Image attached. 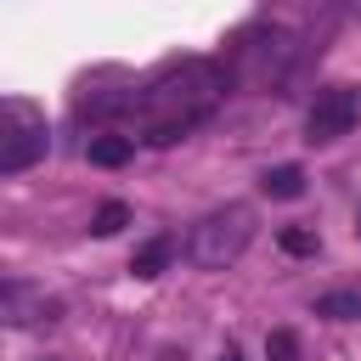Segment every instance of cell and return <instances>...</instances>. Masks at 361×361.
<instances>
[{
    "mask_svg": "<svg viewBox=\"0 0 361 361\" xmlns=\"http://www.w3.org/2000/svg\"><path fill=\"white\" fill-rule=\"evenodd\" d=\"M169 254H175V243H169V237H152V243H141V248L130 254V271H135V276H158V271L169 265Z\"/></svg>",
    "mask_w": 361,
    "mask_h": 361,
    "instance_id": "cell-8",
    "label": "cell"
},
{
    "mask_svg": "<svg viewBox=\"0 0 361 361\" xmlns=\"http://www.w3.org/2000/svg\"><path fill=\"white\" fill-rule=\"evenodd\" d=\"M45 147H51L45 113L34 102H23V96H6V107H0V169L6 175H23L28 164L45 158Z\"/></svg>",
    "mask_w": 361,
    "mask_h": 361,
    "instance_id": "cell-4",
    "label": "cell"
},
{
    "mask_svg": "<svg viewBox=\"0 0 361 361\" xmlns=\"http://www.w3.org/2000/svg\"><path fill=\"white\" fill-rule=\"evenodd\" d=\"M248 243H254V209H248V203H226V209H214V214H203V220L192 226L186 259H192L197 271H226V265L243 259Z\"/></svg>",
    "mask_w": 361,
    "mask_h": 361,
    "instance_id": "cell-3",
    "label": "cell"
},
{
    "mask_svg": "<svg viewBox=\"0 0 361 361\" xmlns=\"http://www.w3.org/2000/svg\"><path fill=\"white\" fill-rule=\"evenodd\" d=\"M220 361H243V355H237V350H226V355H220Z\"/></svg>",
    "mask_w": 361,
    "mask_h": 361,
    "instance_id": "cell-13",
    "label": "cell"
},
{
    "mask_svg": "<svg viewBox=\"0 0 361 361\" xmlns=\"http://www.w3.org/2000/svg\"><path fill=\"white\" fill-rule=\"evenodd\" d=\"M355 231H361V209H355Z\"/></svg>",
    "mask_w": 361,
    "mask_h": 361,
    "instance_id": "cell-14",
    "label": "cell"
},
{
    "mask_svg": "<svg viewBox=\"0 0 361 361\" xmlns=\"http://www.w3.org/2000/svg\"><path fill=\"white\" fill-rule=\"evenodd\" d=\"M259 186H265L271 197H288V203H293V197H305V169H299V164H276V169L259 175Z\"/></svg>",
    "mask_w": 361,
    "mask_h": 361,
    "instance_id": "cell-7",
    "label": "cell"
},
{
    "mask_svg": "<svg viewBox=\"0 0 361 361\" xmlns=\"http://www.w3.org/2000/svg\"><path fill=\"white\" fill-rule=\"evenodd\" d=\"M316 316H327V322H355V316H361V293H355V288H333V293L316 299Z\"/></svg>",
    "mask_w": 361,
    "mask_h": 361,
    "instance_id": "cell-9",
    "label": "cell"
},
{
    "mask_svg": "<svg viewBox=\"0 0 361 361\" xmlns=\"http://www.w3.org/2000/svg\"><path fill=\"white\" fill-rule=\"evenodd\" d=\"M220 96H226V68H220V62H203V56H180V62L158 68L141 90L90 96L85 113H130V118H141V135H147L152 147H169V141H180Z\"/></svg>",
    "mask_w": 361,
    "mask_h": 361,
    "instance_id": "cell-1",
    "label": "cell"
},
{
    "mask_svg": "<svg viewBox=\"0 0 361 361\" xmlns=\"http://www.w3.org/2000/svg\"><path fill=\"white\" fill-rule=\"evenodd\" d=\"M299 34L282 23H248L231 34L226 45V79H237L243 90H282L288 73L299 68Z\"/></svg>",
    "mask_w": 361,
    "mask_h": 361,
    "instance_id": "cell-2",
    "label": "cell"
},
{
    "mask_svg": "<svg viewBox=\"0 0 361 361\" xmlns=\"http://www.w3.org/2000/svg\"><path fill=\"white\" fill-rule=\"evenodd\" d=\"M276 243H282L288 254H316V248H322V243H316V231H305V226H282V231H276Z\"/></svg>",
    "mask_w": 361,
    "mask_h": 361,
    "instance_id": "cell-12",
    "label": "cell"
},
{
    "mask_svg": "<svg viewBox=\"0 0 361 361\" xmlns=\"http://www.w3.org/2000/svg\"><path fill=\"white\" fill-rule=\"evenodd\" d=\"M124 226H130V209H124V203H102V209L90 214V231H96V237H113V231H124Z\"/></svg>",
    "mask_w": 361,
    "mask_h": 361,
    "instance_id": "cell-10",
    "label": "cell"
},
{
    "mask_svg": "<svg viewBox=\"0 0 361 361\" xmlns=\"http://www.w3.org/2000/svg\"><path fill=\"white\" fill-rule=\"evenodd\" d=\"M265 361H299V338L288 327H271L265 333Z\"/></svg>",
    "mask_w": 361,
    "mask_h": 361,
    "instance_id": "cell-11",
    "label": "cell"
},
{
    "mask_svg": "<svg viewBox=\"0 0 361 361\" xmlns=\"http://www.w3.org/2000/svg\"><path fill=\"white\" fill-rule=\"evenodd\" d=\"M130 152H135L130 135H90V141H85V158H90L96 169H118V164H130Z\"/></svg>",
    "mask_w": 361,
    "mask_h": 361,
    "instance_id": "cell-6",
    "label": "cell"
},
{
    "mask_svg": "<svg viewBox=\"0 0 361 361\" xmlns=\"http://www.w3.org/2000/svg\"><path fill=\"white\" fill-rule=\"evenodd\" d=\"M355 113H361V96H355L350 85L322 90V96L310 102V113H305V141H338V135H350Z\"/></svg>",
    "mask_w": 361,
    "mask_h": 361,
    "instance_id": "cell-5",
    "label": "cell"
}]
</instances>
